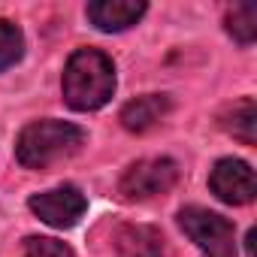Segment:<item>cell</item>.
Listing matches in <instances>:
<instances>
[{"label": "cell", "mask_w": 257, "mask_h": 257, "mask_svg": "<svg viewBox=\"0 0 257 257\" xmlns=\"http://www.w3.org/2000/svg\"><path fill=\"white\" fill-rule=\"evenodd\" d=\"M115 254L118 257H164V236L158 227H149V224L121 227L115 236Z\"/></svg>", "instance_id": "9"}, {"label": "cell", "mask_w": 257, "mask_h": 257, "mask_svg": "<svg viewBox=\"0 0 257 257\" xmlns=\"http://www.w3.org/2000/svg\"><path fill=\"white\" fill-rule=\"evenodd\" d=\"M22 55H25V34L19 31V25L0 19V73L19 64Z\"/></svg>", "instance_id": "12"}, {"label": "cell", "mask_w": 257, "mask_h": 257, "mask_svg": "<svg viewBox=\"0 0 257 257\" xmlns=\"http://www.w3.org/2000/svg\"><path fill=\"white\" fill-rule=\"evenodd\" d=\"M82 146H85L82 127L70 121H58V118H43V121L28 124L19 134L16 158L28 170H49L61 161H70Z\"/></svg>", "instance_id": "2"}, {"label": "cell", "mask_w": 257, "mask_h": 257, "mask_svg": "<svg viewBox=\"0 0 257 257\" xmlns=\"http://www.w3.org/2000/svg\"><path fill=\"white\" fill-rule=\"evenodd\" d=\"M176 182H179V164L173 158H146L124 170V176L118 182V194L131 203L152 200V197L173 191Z\"/></svg>", "instance_id": "4"}, {"label": "cell", "mask_w": 257, "mask_h": 257, "mask_svg": "<svg viewBox=\"0 0 257 257\" xmlns=\"http://www.w3.org/2000/svg\"><path fill=\"white\" fill-rule=\"evenodd\" d=\"M28 206H31V212H34L40 221H46L49 227L67 230V227H76V224H79V218H82L85 209H88V200H85V194H82L76 185H61V188L34 194Z\"/></svg>", "instance_id": "5"}, {"label": "cell", "mask_w": 257, "mask_h": 257, "mask_svg": "<svg viewBox=\"0 0 257 257\" xmlns=\"http://www.w3.org/2000/svg\"><path fill=\"white\" fill-rule=\"evenodd\" d=\"M209 188H212V194L221 203H227V206H245L257 194L254 170L245 161H239V158H221L212 167V173H209Z\"/></svg>", "instance_id": "6"}, {"label": "cell", "mask_w": 257, "mask_h": 257, "mask_svg": "<svg viewBox=\"0 0 257 257\" xmlns=\"http://www.w3.org/2000/svg\"><path fill=\"white\" fill-rule=\"evenodd\" d=\"M227 34L239 43V46H251L257 37V7L254 4H242L233 7L227 13Z\"/></svg>", "instance_id": "11"}, {"label": "cell", "mask_w": 257, "mask_h": 257, "mask_svg": "<svg viewBox=\"0 0 257 257\" xmlns=\"http://www.w3.org/2000/svg\"><path fill=\"white\" fill-rule=\"evenodd\" d=\"M179 224L206 257H236L233 221H227L224 215L209 212L203 206H185L179 212Z\"/></svg>", "instance_id": "3"}, {"label": "cell", "mask_w": 257, "mask_h": 257, "mask_svg": "<svg viewBox=\"0 0 257 257\" xmlns=\"http://www.w3.org/2000/svg\"><path fill=\"white\" fill-rule=\"evenodd\" d=\"M22 257H73V248L52 236H28Z\"/></svg>", "instance_id": "13"}, {"label": "cell", "mask_w": 257, "mask_h": 257, "mask_svg": "<svg viewBox=\"0 0 257 257\" xmlns=\"http://www.w3.org/2000/svg\"><path fill=\"white\" fill-rule=\"evenodd\" d=\"M170 109H173V100L167 94H143L121 109V124L131 134H146L170 115Z\"/></svg>", "instance_id": "8"}, {"label": "cell", "mask_w": 257, "mask_h": 257, "mask_svg": "<svg viewBox=\"0 0 257 257\" xmlns=\"http://www.w3.org/2000/svg\"><path fill=\"white\" fill-rule=\"evenodd\" d=\"M64 103L76 112H94L115 94V64L100 49H79L70 55L61 79Z\"/></svg>", "instance_id": "1"}, {"label": "cell", "mask_w": 257, "mask_h": 257, "mask_svg": "<svg viewBox=\"0 0 257 257\" xmlns=\"http://www.w3.org/2000/svg\"><path fill=\"white\" fill-rule=\"evenodd\" d=\"M221 127L239 143L245 146H254L257 143V106L251 97H242L236 100L224 115H221Z\"/></svg>", "instance_id": "10"}, {"label": "cell", "mask_w": 257, "mask_h": 257, "mask_svg": "<svg viewBox=\"0 0 257 257\" xmlns=\"http://www.w3.org/2000/svg\"><path fill=\"white\" fill-rule=\"evenodd\" d=\"M146 4L143 0H94L88 4L85 16L88 22L103 31V34H118V31H127L134 28L143 16H146Z\"/></svg>", "instance_id": "7"}]
</instances>
